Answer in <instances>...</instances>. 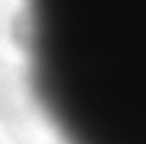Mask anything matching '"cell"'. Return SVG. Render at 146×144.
Listing matches in <instances>:
<instances>
[{"mask_svg":"<svg viewBox=\"0 0 146 144\" xmlns=\"http://www.w3.org/2000/svg\"><path fill=\"white\" fill-rule=\"evenodd\" d=\"M24 34L64 144H146V0H26Z\"/></svg>","mask_w":146,"mask_h":144,"instance_id":"obj_1","label":"cell"}]
</instances>
